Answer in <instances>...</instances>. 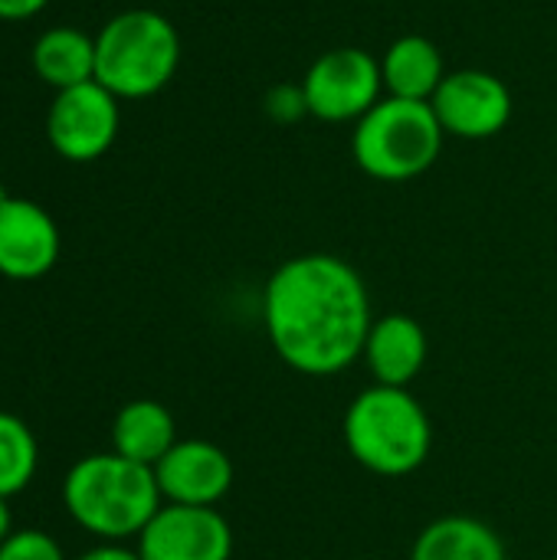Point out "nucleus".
<instances>
[{
    "mask_svg": "<svg viewBox=\"0 0 557 560\" xmlns=\"http://www.w3.org/2000/svg\"><path fill=\"white\" fill-rule=\"evenodd\" d=\"M10 197H13V194H10V190H7V187L0 184V203H3V200H10Z\"/></svg>",
    "mask_w": 557,
    "mask_h": 560,
    "instance_id": "5701e85b",
    "label": "nucleus"
},
{
    "mask_svg": "<svg viewBox=\"0 0 557 560\" xmlns=\"http://www.w3.org/2000/svg\"><path fill=\"white\" fill-rule=\"evenodd\" d=\"M79 560H141L138 548H125L121 541H102L95 548H89Z\"/></svg>",
    "mask_w": 557,
    "mask_h": 560,
    "instance_id": "aec40b11",
    "label": "nucleus"
},
{
    "mask_svg": "<svg viewBox=\"0 0 557 560\" xmlns=\"http://www.w3.org/2000/svg\"><path fill=\"white\" fill-rule=\"evenodd\" d=\"M410 560H509V555L486 522L473 515H443L414 538Z\"/></svg>",
    "mask_w": 557,
    "mask_h": 560,
    "instance_id": "2eb2a0df",
    "label": "nucleus"
},
{
    "mask_svg": "<svg viewBox=\"0 0 557 560\" xmlns=\"http://www.w3.org/2000/svg\"><path fill=\"white\" fill-rule=\"evenodd\" d=\"M0 560H66V555L46 532L20 528L0 545Z\"/></svg>",
    "mask_w": 557,
    "mask_h": 560,
    "instance_id": "a211bd4d",
    "label": "nucleus"
},
{
    "mask_svg": "<svg viewBox=\"0 0 557 560\" xmlns=\"http://www.w3.org/2000/svg\"><path fill=\"white\" fill-rule=\"evenodd\" d=\"M13 535V515H10V505L7 499H0V545Z\"/></svg>",
    "mask_w": 557,
    "mask_h": 560,
    "instance_id": "4be33fe9",
    "label": "nucleus"
},
{
    "mask_svg": "<svg viewBox=\"0 0 557 560\" xmlns=\"http://www.w3.org/2000/svg\"><path fill=\"white\" fill-rule=\"evenodd\" d=\"M381 75L384 89L394 98H410V102H430L446 79L443 52L437 49L433 39L427 36H401L387 46L381 59Z\"/></svg>",
    "mask_w": 557,
    "mask_h": 560,
    "instance_id": "4468645a",
    "label": "nucleus"
},
{
    "mask_svg": "<svg viewBox=\"0 0 557 560\" xmlns=\"http://www.w3.org/2000/svg\"><path fill=\"white\" fill-rule=\"evenodd\" d=\"M309 115L318 121H361L384 92L381 59L361 46H338L322 52L302 79Z\"/></svg>",
    "mask_w": 557,
    "mask_h": 560,
    "instance_id": "423d86ee",
    "label": "nucleus"
},
{
    "mask_svg": "<svg viewBox=\"0 0 557 560\" xmlns=\"http://www.w3.org/2000/svg\"><path fill=\"white\" fill-rule=\"evenodd\" d=\"M341 436L351 459L384 479L417 472L433 450V423L410 387H364L345 410Z\"/></svg>",
    "mask_w": 557,
    "mask_h": 560,
    "instance_id": "7ed1b4c3",
    "label": "nucleus"
},
{
    "mask_svg": "<svg viewBox=\"0 0 557 560\" xmlns=\"http://www.w3.org/2000/svg\"><path fill=\"white\" fill-rule=\"evenodd\" d=\"M443 125L430 102L381 98L361 121H355V164L384 184H404L427 174L443 151Z\"/></svg>",
    "mask_w": 557,
    "mask_h": 560,
    "instance_id": "39448f33",
    "label": "nucleus"
},
{
    "mask_svg": "<svg viewBox=\"0 0 557 560\" xmlns=\"http://www.w3.org/2000/svg\"><path fill=\"white\" fill-rule=\"evenodd\" d=\"M49 0H0V20H30L36 16Z\"/></svg>",
    "mask_w": 557,
    "mask_h": 560,
    "instance_id": "412c9836",
    "label": "nucleus"
},
{
    "mask_svg": "<svg viewBox=\"0 0 557 560\" xmlns=\"http://www.w3.org/2000/svg\"><path fill=\"white\" fill-rule=\"evenodd\" d=\"M62 236L49 210L26 197L0 203V276L13 282L43 279L59 262Z\"/></svg>",
    "mask_w": 557,
    "mask_h": 560,
    "instance_id": "9b49d317",
    "label": "nucleus"
},
{
    "mask_svg": "<svg viewBox=\"0 0 557 560\" xmlns=\"http://www.w3.org/2000/svg\"><path fill=\"white\" fill-rule=\"evenodd\" d=\"M138 555L141 560H230L233 528L217 509L164 502L138 535Z\"/></svg>",
    "mask_w": 557,
    "mask_h": 560,
    "instance_id": "1a4fd4ad",
    "label": "nucleus"
},
{
    "mask_svg": "<svg viewBox=\"0 0 557 560\" xmlns=\"http://www.w3.org/2000/svg\"><path fill=\"white\" fill-rule=\"evenodd\" d=\"M36 466L39 446L33 430L20 417L0 410V499L20 495L33 482Z\"/></svg>",
    "mask_w": 557,
    "mask_h": 560,
    "instance_id": "f3484780",
    "label": "nucleus"
},
{
    "mask_svg": "<svg viewBox=\"0 0 557 560\" xmlns=\"http://www.w3.org/2000/svg\"><path fill=\"white\" fill-rule=\"evenodd\" d=\"M177 443L174 413L158 400H131L112 420V453L154 469Z\"/></svg>",
    "mask_w": 557,
    "mask_h": 560,
    "instance_id": "ddd939ff",
    "label": "nucleus"
},
{
    "mask_svg": "<svg viewBox=\"0 0 557 560\" xmlns=\"http://www.w3.org/2000/svg\"><path fill=\"white\" fill-rule=\"evenodd\" d=\"M371 325L368 285L341 256H292L266 282L263 328L276 358L295 374H341L361 358Z\"/></svg>",
    "mask_w": 557,
    "mask_h": 560,
    "instance_id": "f257e3e1",
    "label": "nucleus"
},
{
    "mask_svg": "<svg viewBox=\"0 0 557 560\" xmlns=\"http://www.w3.org/2000/svg\"><path fill=\"white\" fill-rule=\"evenodd\" d=\"M555 560H557V558H555Z\"/></svg>",
    "mask_w": 557,
    "mask_h": 560,
    "instance_id": "b1692460",
    "label": "nucleus"
},
{
    "mask_svg": "<svg viewBox=\"0 0 557 560\" xmlns=\"http://www.w3.org/2000/svg\"><path fill=\"white\" fill-rule=\"evenodd\" d=\"M30 62H33L36 79L53 85L56 92L92 82L95 79V36L76 26L43 30L33 43Z\"/></svg>",
    "mask_w": 557,
    "mask_h": 560,
    "instance_id": "dca6fc26",
    "label": "nucleus"
},
{
    "mask_svg": "<svg viewBox=\"0 0 557 560\" xmlns=\"http://www.w3.org/2000/svg\"><path fill=\"white\" fill-rule=\"evenodd\" d=\"M181 66L177 26L158 10H121L95 36V82L118 102L158 95Z\"/></svg>",
    "mask_w": 557,
    "mask_h": 560,
    "instance_id": "20e7f679",
    "label": "nucleus"
},
{
    "mask_svg": "<svg viewBox=\"0 0 557 560\" xmlns=\"http://www.w3.org/2000/svg\"><path fill=\"white\" fill-rule=\"evenodd\" d=\"M430 354V341L427 331L417 318L404 315V312H391L374 318L361 361L368 364L374 384L384 387H410Z\"/></svg>",
    "mask_w": 557,
    "mask_h": 560,
    "instance_id": "f8f14e48",
    "label": "nucleus"
},
{
    "mask_svg": "<svg viewBox=\"0 0 557 560\" xmlns=\"http://www.w3.org/2000/svg\"><path fill=\"white\" fill-rule=\"evenodd\" d=\"M154 479L171 505L217 509L233 489V459L210 440H177L154 466Z\"/></svg>",
    "mask_w": 557,
    "mask_h": 560,
    "instance_id": "9d476101",
    "label": "nucleus"
},
{
    "mask_svg": "<svg viewBox=\"0 0 557 560\" xmlns=\"http://www.w3.org/2000/svg\"><path fill=\"white\" fill-rule=\"evenodd\" d=\"M430 105L443 131L453 138H466V141L496 138L512 118L509 85L486 69L446 72Z\"/></svg>",
    "mask_w": 557,
    "mask_h": 560,
    "instance_id": "6e6552de",
    "label": "nucleus"
},
{
    "mask_svg": "<svg viewBox=\"0 0 557 560\" xmlns=\"http://www.w3.org/2000/svg\"><path fill=\"white\" fill-rule=\"evenodd\" d=\"M121 128L118 98L102 82H82L56 92L46 112L49 148L72 164H89L108 154Z\"/></svg>",
    "mask_w": 557,
    "mask_h": 560,
    "instance_id": "0eeeda50",
    "label": "nucleus"
},
{
    "mask_svg": "<svg viewBox=\"0 0 557 560\" xmlns=\"http://www.w3.org/2000/svg\"><path fill=\"white\" fill-rule=\"evenodd\" d=\"M266 115L289 125V121H299L309 115V105H305V92L302 85H272L266 92Z\"/></svg>",
    "mask_w": 557,
    "mask_h": 560,
    "instance_id": "6ab92c4d",
    "label": "nucleus"
},
{
    "mask_svg": "<svg viewBox=\"0 0 557 560\" xmlns=\"http://www.w3.org/2000/svg\"><path fill=\"white\" fill-rule=\"evenodd\" d=\"M62 505L69 518L98 541H128L164 505L154 469L118 453L82 456L62 479Z\"/></svg>",
    "mask_w": 557,
    "mask_h": 560,
    "instance_id": "f03ea898",
    "label": "nucleus"
}]
</instances>
